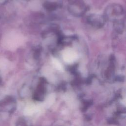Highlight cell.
Listing matches in <instances>:
<instances>
[{"label": "cell", "instance_id": "6da1fadb", "mask_svg": "<svg viewBox=\"0 0 126 126\" xmlns=\"http://www.w3.org/2000/svg\"><path fill=\"white\" fill-rule=\"evenodd\" d=\"M63 57L66 62L68 63H72L77 59V55L74 50L67 49L63 52Z\"/></svg>", "mask_w": 126, "mask_h": 126}, {"label": "cell", "instance_id": "7a4b0ae2", "mask_svg": "<svg viewBox=\"0 0 126 126\" xmlns=\"http://www.w3.org/2000/svg\"><path fill=\"white\" fill-rule=\"evenodd\" d=\"M34 110V108L33 107H28L25 110V114L26 115H30L32 114Z\"/></svg>", "mask_w": 126, "mask_h": 126}, {"label": "cell", "instance_id": "3957f363", "mask_svg": "<svg viewBox=\"0 0 126 126\" xmlns=\"http://www.w3.org/2000/svg\"><path fill=\"white\" fill-rule=\"evenodd\" d=\"M53 64L57 69H60V70L62 69V67L60 64V63L56 59H54L53 60Z\"/></svg>", "mask_w": 126, "mask_h": 126}]
</instances>
